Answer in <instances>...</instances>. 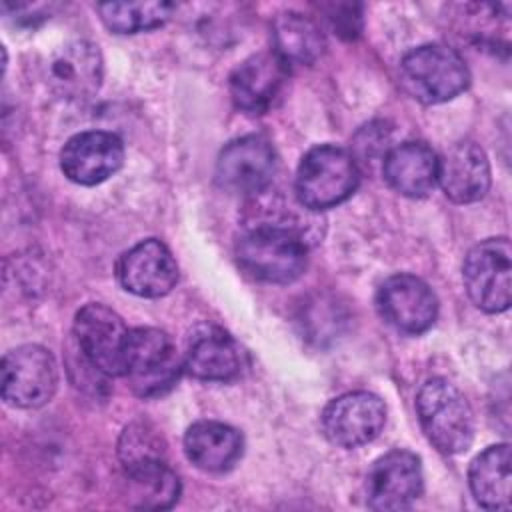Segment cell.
<instances>
[{
  "label": "cell",
  "instance_id": "1",
  "mask_svg": "<svg viewBox=\"0 0 512 512\" xmlns=\"http://www.w3.org/2000/svg\"><path fill=\"white\" fill-rule=\"evenodd\" d=\"M236 260L254 280L288 284L304 272L308 248L294 226L264 222L248 228L238 238Z\"/></svg>",
  "mask_w": 512,
  "mask_h": 512
},
{
  "label": "cell",
  "instance_id": "2",
  "mask_svg": "<svg viewBox=\"0 0 512 512\" xmlns=\"http://www.w3.org/2000/svg\"><path fill=\"white\" fill-rule=\"evenodd\" d=\"M416 414L428 442L442 454H462L474 440V412L444 378H430L416 394Z\"/></svg>",
  "mask_w": 512,
  "mask_h": 512
},
{
  "label": "cell",
  "instance_id": "3",
  "mask_svg": "<svg viewBox=\"0 0 512 512\" xmlns=\"http://www.w3.org/2000/svg\"><path fill=\"white\" fill-rule=\"evenodd\" d=\"M360 182L354 156L334 144L310 148L296 170L298 202L314 212L334 208L348 200Z\"/></svg>",
  "mask_w": 512,
  "mask_h": 512
},
{
  "label": "cell",
  "instance_id": "4",
  "mask_svg": "<svg viewBox=\"0 0 512 512\" xmlns=\"http://www.w3.org/2000/svg\"><path fill=\"white\" fill-rule=\"evenodd\" d=\"M404 90L424 104H440L466 90L470 72L464 58L446 44H422L400 60Z\"/></svg>",
  "mask_w": 512,
  "mask_h": 512
},
{
  "label": "cell",
  "instance_id": "5",
  "mask_svg": "<svg viewBox=\"0 0 512 512\" xmlns=\"http://www.w3.org/2000/svg\"><path fill=\"white\" fill-rule=\"evenodd\" d=\"M182 360L172 338L158 328H134L128 334L124 376L142 398H158L170 392L180 374Z\"/></svg>",
  "mask_w": 512,
  "mask_h": 512
},
{
  "label": "cell",
  "instance_id": "6",
  "mask_svg": "<svg viewBox=\"0 0 512 512\" xmlns=\"http://www.w3.org/2000/svg\"><path fill=\"white\" fill-rule=\"evenodd\" d=\"M470 300L484 312L508 310L512 300V248L508 238H488L472 246L462 264Z\"/></svg>",
  "mask_w": 512,
  "mask_h": 512
},
{
  "label": "cell",
  "instance_id": "7",
  "mask_svg": "<svg viewBox=\"0 0 512 512\" xmlns=\"http://www.w3.org/2000/svg\"><path fill=\"white\" fill-rule=\"evenodd\" d=\"M2 398L14 408H38L50 402L58 386V366L50 350L22 344L2 358Z\"/></svg>",
  "mask_w": 512,
  "mask_h": 512
},
{
  "label": "cell",
  "instance_id": "8",
  "mask_svg": "<svg viewBox=\"0 0 512 512\" xmlns=\"http://www.w3.org/2000/svg\"><path fill=\"white\" fill-rule=\"evenodd\" d=\"M130 330L108 306L90 302L74 316V338L92 368L106 376H124V354Z\"/></svg>",
  "mask_w": 512,
  "mask_h": 512
},
{
  "label": "cell",
  "instance_id": "9",
  "mask_svg": "<svg viewBox=\"0 0 512 512\" xmlns=\"http://www.w3.org/2000/svg\"><path fill=\"white\" fill-rule=\"evenodd\" d=\"M424 476L420 458L410 450H390L368 470L366 504L372 510H406L422 494Z\"/></svg>",
  "mask_w": 512,
  "mask_h": 512
},
{
  "label": "cell",
  "instance_id": "10",
  "mask_svg": "<svg viewBox=\"0 0 512 512\" xmlns=\"http://www.w3.org/2000/svg\"><path fill=\"white\" fill-rule=\"evenodd\" d=\"M276 172V152L272 144L248 134L228 142L216 160V182L232 194H258L268 188Z\"/></svg>",
  "mask_w": 512,
  "mask_h": 512
},
{
  "label": "cell",
  "instance_id": "11",
  "mask_svg": "<svg viewBox=\"0 0 512 512\" xmlns=\"http://www.w3.org/2000/svg\"><path fill=\"white\" fill-rule=\"evenodd\" d=\"M320 420L324 436L350 450L378 438L386 424V406L372 392H346L328 402Z\"/></svg>",
  "mask_w": 512,
  "mask_h": 512
},
{
  "label": "cell",
  "instance_id": "12",
  "mask_svg": "<svg viewBox=\"0 0 512 512\" xmlns=\"http://www.w3.org/2000/svg\"><path fill=\"white\" fill-rule=\"evenodd\" d=\"M376 308L386 324L410 336L426 332L438 316V300L432 288L412 274L386 278L376 292Z\"/></svg>",
  "mask_w": 512,
  "mask_h": 512
},
{
  "label": "cell",
  "instance_id": "13",
  "mask_svg": "<svg viewBox=\"0 0 512 512\" xmlns=\"http://www.w3.org/2000/svg\"><path fill=\"white\" fill-rule=\"evenodd\" d=\"M124 162L122 140L106 130L74 134L60 152L64 176L82 186H94L114 176Z\"/></svg>",
  "mask_w": 512,
  "mask_h": 512
},
{
  "label": "cell",
  "instance_id": "14",
  "mask_svg": "<svg viewBox=\"0 0 512 512\" xmlns=\"http://www.w3.org/2000/svg\"><path fill=\"white\" fill-rule=\"evenodd\" d=\"M116 276L124 290L142 298L166 296L178 282V264L156 238H148L126 250L118 264Z\"/></svg>",
  "mask_w": 512,
  "mask_h": 512
},
{
  "label": "cell",
  "instance_id": "15",
  "mask_svg": "<svg viewBox=\"0 0 512 512\" xmlns=\"http://www.w3.org/2000/svg\"><path fill=\"white\" fill-rule=\"evenodd\" d=\"M286 80L288 64L276 52H258L232 70L230 96L238 110L264 114L278 100Z\"/></svg>",
  "mask_w": 512,
  "mask_h": 512
},
{
  "label": "cell",
  "instance_id": "16",
  "mask_svg": "<svg viewBox=\"0 0 512 512\" xmlns=\"http://www.w3.org/2000/svg\"><path fill=\"white\" fill-rule=\"evenodd\" d=\"M102 54L88 40H74L60 46L48 60V86L66 100H84L102 84Z\"/></svg>",
  "mask_w": 512,
  "mask_h": 512
},
{
  "label": "cell",
  "instance_id": "17",
  "mask_svg": "<svg viewBox=\"0 0 512 512\" xmlns=\"http://www.w3.org/2000/svg\"><path fill=\"white\" fill-rule=\"evenodd\" d=\"M184 368L204 382H228L242 370V352L224 328L204 322L188 334Z\"/></svg>",
  "mask_w": 512,
  "mask_h": 512
},
{
  "label": "cell",
  "instance_id": "18",
  "mask_svg": "<svg viewBox=\"0 0 512 512\" xmlns=\"http://www.w3.org/2000/svg\"><path fill=\"white\" fill-rule=\"evenodd\" d=\"M438 182L452 202H478L490 188V164L486 152L472 140L456 142L440 160Z\"/></svg>",
  "mask_w": 512,
  "mask_h": 512
},
{
  "label": "cell",
  "instance_id": "19",
  "mask_svg": "<svg viewBox=\"0 0 512 512\" xmlns=\"http://www.w3.org/2000/svg\"><path fill=\"white\" fill-rule=\"evenodd\" d=\"M440 158L424 142H402L384 156V180L402 196H428L438 184Z\"/></svg>",
  "mask_w": 512,
  "mask_h": 512
},
{
  "label": "cell",
  "instance_id": "20",
  "mask_svg": "<svg viewBox=\"0 0 512 512\" xmlns=\"http://www.w3.org/2000/svg\"><path fill=\"white\" fill-rule=\"evenodd\" d=\"M242 434L216 420H198L184 434L186 458L204 472H226L242 458Z\"/></svg>",
  "mask_w": 512,
  "mask_h": 512
},
{
  "label": "cell",
  "instance_id": "21",
  "mask_svg": "<svg viewBox=\"0 0 512 512\" xmlns=\"http://www.w3.org/2000/svg\"><path fill=\"white\" fill-rule=\"evenodd\" d=\"M510 446L494 444L480 452L468 468V484L474 500L486 510L510 508Z\"/></svg>",
  "mask_w": 512,
  "mask_h": 512
},
{
  "label": "cell",
  "instance_id": "22",
  "mask_svg": "<svg viewBox=\"0 0 512 512\" xmlns=\"http://www.w3.org/2000/svg\"><path fill=\"white\" fill-rule=\"evenodd\" d=\"M272 40L274 52L286 64H314L326 48L324 34L320 26L294 10L276 14L272 22Z\"/></svg>",
  "mask_w": 512,
  "mask_h": 512
},
{
  "label": "cell",
  "instance_id": "23",
  "mask_svg": "<svg viewBox=\"0 0 512 512\" xmlns=\"http://www.w3.org/2000/svg\"><path fill=\"white\" fill-rule=\"evenodd\" d=\"M128 484V502L134 508L164 510L176 504L180 496V480L166 460L148 462L124 470Z\"/></svg>",
  "mask_w": 512,
  "mask_h": 512
},
{
  "label": "cell",
  "instance_id": "24",
  "mask_svg": "<svg viewBox=\"0 0 512 512\" xmlns=\"http://www.w3.org/2000/svg\"><path fill=\"white\" fill-rule=\"evenodd\" d=\"M170 2H104L98 12L108 30L116 34H136L162 26L172 16Z\"/></svg>",
  "mask_w": 512,
  "mask_h": 512
},
{
  "label": "cell",
  "instance_id": "25",
  "mask_svg": "<svg viewBox=\"0 0 512 512\" xmlns=\"http://www.w3.org/2000/svg\"><path fill=\"white\" fill-rule=\"evenodd\" d=\"M118 456L124 470L156 460H166V442L150 424L134 422L120 434Z\"/></svg>",
  "mask_w": 512,
  "mask_h": 512
},
{
  "label": "cell",
  "instance_id": "26",
  "mask_svg": "<svg viewBox=\"0 0 512 512\" xmlns=\"http://www.w3.org/2000/svg\"><path fill=\"white\" fill-rule=\"evenodd\" d=\"M362 6L358 4H332L328 6V22L346 38H354L362 28Z\"/></svg>",
  "mask_w": 512,
  "mask_h": 512
}]
</instances>
